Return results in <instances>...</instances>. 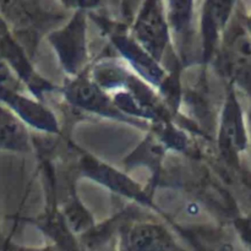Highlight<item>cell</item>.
Listing matches in <instances>:
<instances>
[{
  "instance_id": "cell-1",
  "label": "cell",
  "mask_w": 251,
  "mask_h": 251,
  "mask_svg": "<svg viewBox=\"0 0 251 251\" xmlns=\"http://www.w3.org/2000/svg\"><path fill=\"white\" fill-rule=\"evenodd\" d=\"M137 33L151 51H161L166 42V26L159 9L152 5L142 14L137 24Z\"/></svg>"
},
{
  "instance_id": "cell-2",
  "label": "cell",
  "mask_w": 251,
  "mask_h": 251,
  "mask_svg": "<svg viewBox=\"0 0 251 251\" xmlns=\"http://www.w3.org/2000/svg\"><path fill=\"white\" fill-rule=\"evenodd\" d=\"M21 140L22 131L19 123L2 108H0V146H20Z\"/></svg>"
}]
</instances>
